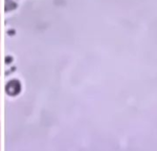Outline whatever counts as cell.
Instances as JSON below:
<instances>
[{
	"mask_svg": "<svg viewBox=\"0 0 157 151\" xmlns=\"http://www.w3.org/2000/svg\"><path fill=\"white\" fill-rule=\"evenodd\" d=\"M0 149H1V124H0Z\"/></svg>",
	"mask_w": 157,
	"mask_h": 151,
	"instance_id": "6da1fadb",
	"label": "cell"
}]
</instances>
